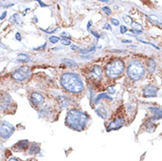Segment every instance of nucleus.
Listing matches in <instances>:
<instances>
[{"mask_svg":"<svg viewBox=\"0 0 162 161\" xmlns=\"http://www.w3.org/2000/svg\"><path fill=\"white\" fill-rule=\"evenodd\" d=\"M61 84L65 90L72 93H78L84 90L82 79L76 73H64L61 77Z\"/></svg>","mask_w":162,"mask_h":161,"instance_id":"nucleus-1","label":"nucleus"},{"mask_svg":"<svg viewBox=\"0 0 162 161\" xmlns=\"http://www.w3.org/2000/svg\"><path fill=\"white\" fill-rule=\"evenodd\" d=\"M87 123V115L77 109H70L67 113L66 123L75 131H83Z\"/></svg>","mask_w":162,"mask_h":161,"instance_id":"nucleus-2","label":"nucleus"},{"mask_svg":"<svg viewBox=\"0 0 162 161\" xmlns=\"http://www.w3.org/2000/svg\"><path fill=\"white\" fill-rule=\"evenodd\" d=\"M146 74V69L143 63L139 60H132L127 67V75L134 81H139Z\"/></svg>","mask_w":162,"mask_h":161,"instance_id":"nucleus-3","label":"nucleus"},{"mask_svg":"<svg viewBox=\"0 0 162 161\" xmlns=\"http://www.w3.org/2000/svg\"><path fill=\"white\" fill-rule=\"evenodd\" d=\"M124 70V63L122 60H114L108 63L105 68L106 75L109 78H116L122 75Z\"/></svg>","mask_w":162,"mask_h":161,"instance_id":"nucleus-4","label":"nucleus"},{"mask_svg":"<svg viewBox=\"0 0 162 161\" xmlns=\"http://www.w3.org/2000/svg\"><path fill=\"white\" fill-rule=\"evenodd\" d=\"M30 74H31L30 68L27 66H22L14 70L12 73V77L16 81H24L28 78Z\"/></svg>","mask_w":162,"mask_h":161,"instance_id":"nucleus-5","label":"nucleus"},{"mask_svg":"<svg viewBox=\"0 0 162 161\" xmlns=\"http://www.w3.org/2000/svg\"><path fill=\"white\" fill-rule=\"evenodd\" d=\"M15 131L13 124L8 123L6 121H1L0 122V137L5 139L9 138Z\"/></svg>","mask_w":162,"mask_h":161,"instance_id":"nucleus-6","label":"nucleus"},{"mask_svg":"<svg viewBox=\"0 0 162 161\" xmlns=\"http://www.w3.org/2000/svg\"><path fill=\"white\" fill-rule=\"evenodd\" d=\"M89 77H91L93 80L99 81L102 77V69L99 65H93L90 70H89V73H88Z\"/></svg>","mask_w":162,"mask_h":161,"instance_id":"nucleus-7","label":"nucleus"},{"mask_svg":"<svg viewBox=\"0 0 162 161\" xmlns=\"http://www.w3.org/2000/svg\"><path fill=\"white\" fill-rule=\"evenodd\" d=\"M124 125V117H118V118H116L114 121H112L111 123L108 124V131L119 130V129H121Z\"/></svg>","mask_w":162,"mask_h":161,"instance_id":"nucleus-8","label":"nucleus"},{"mask_svg":"<svg viewBox=\"0 0 162 161\" xmlns=\"http://www.w3.org/2000/svg\"><path fill=\"white\" fill-rule=\"evenodd\" d=\"M157 92H158V87H156L154 85H152V84H148L144 88L143 93H144L145 97L151 98V97H156Z\"/></svg>","mask_w":162,"mask_h":161,"instance_id":"nucleus-9","label":"nucleus"},{"mask_svg":"<svg viewBox=\"0 0 162 161\" xmlns=\"http://www.w3.org/2000/svg\"><path fill=\"white\" fill-rule=\"evenodd\" d=\"M11 104H12L11 96L8 93H5V95H3L2 99H1V102H0V107L2 108V110H6L11 106Z\"/></svg>","mask_w":162,"mask_h":161,"instance_id":"nucleus-10","label":"nucleus"},{"mask_svg":"<svg viewBox=\"0 0 162 161\" xmlns=\"http://www.w3.org/2000/svg\"><path fill=\"white\" fill-rule=\"evenodd\" d=\"M148 110L151 112L153 115V121L155 120H160L162 118V109L157 107H148Z\"/></svg>","mask_w":162,"mask_h":161,"instance_id":"nucleus-11","label":"nucleus"},{"mask_svg":"<svg viewBox=\"0 0 162 161\" xmlns=\"http://www.w3.org/2000/svg\"><path fill=\"white\" fill-rule=\"evenodd\" d=\"M31 101L36 106H40L44 102V97L39 92H33L31 94Z\"/></svg>","mask_w":162,"mask_h":161,"instance_id":"nucleus-12","label":"nucleus"},{"mask_svg":"<svg viewBox=\"0 0 162 161\" xmlns=\"http://www.w3.org/2000/svg\"><path fill=\"white\" fill-rule=\"evenodd\" d=\"M27 146H28V142L27 140H21L13 146V149H15L16 151H23L27 148Z\"/></svg>","mask_w":162,"mask_h":161,"instance_id":"nucleus-13","label":"nucleus"},{"mask_svg":"<svg viewBox=\"0 0 162 161\" xmlns=\"http://www.w3.org/2000/svg\"><path fill=\"white\" fill-rule=\"evenodd\" d=\"M104 99H106V100H113V99L107 94V93H100V94H98V96L94 99V104L95 105H98L99 103H100V101L101 100H104Z\"/></svg>","mask_w":162,"mask_h":161,"instance_id":"nucleus-14","label":"nucleus"},{"mask_svg":"<svg viewBox=\"0 0 162 161\" xmlns=\"http://www.w3.org/2000/svg\"><path fill=\"white\" fill-rule=\"evenodd\" d=\"M147 68L149 73H153L156 69V63L153 58H149L147 60Z\"/></svg>","mask_w":162,"mask_h":161,"instance_id":"nucleus-15","label":"nucleus"},{"mask_svg":"<svg viewBox=\"0 0 162 161\" xmlns=\"http://www.w3.org/2000/svg\"><path fill=\"white\" fill-rule=\"evenodd\" d=\"M95 113L99 115L100 117H101L102 119H105V118L107 117V115H108L107 111H106V109H105V107H100L96 108V109H95Z\"/></svg>","mask_w":162,"mask_h":161,"instance_id":"nucleus-16","label":"nucleus"},{"mask_svg":"<svg viewBox=\"0 0 162 161\" xmlns=\"http://www.w3.org/2000/svg\"><path fill=\"white\" fill-rule=\"evenodd\" d=\"M59 103H60L61 107H63V108H66L70 106L69 99L67 97H64V96L59 97Z\"/></svg>","mask_w":162,"mask_h":161,"instance_id":"nucleus-17","label":"nucleus"},{"mask_svg":"<svg viewBox=\"0 0 162 161\" xmlns=\"http://www.w3.org/2000/svg\"><path fill=\"white\" fill-rule=\"evenodd\" d=\"M10 21H12L13 23L14 24H19V25H21V24H22L21 18L20 17V15H19L18 13H14L13 15L12 16V18L10 19Z\"/></svg>","mask_w":162,"mask_h":161,"instance_id":"nucleus-18","label":"nucleus"},{"mask_svg":"<svg viewBox=\"0 0 162 161\" xmlns=\"http://www.w3.org/2000/svg\"><path fill=\"white\" fill-rule=\"evenodd\" d=\"M63 63H64L65 65H67V66H69L70 68H74V67H77V63L75 61H73V60H71V59H63L62 60Z\"/></svg>","mask_w":162,"mask_h":161,"instance_id":"nucleus-19","label":"nucleus"},{"mask_svg":"<svg viewBox=\"0 0 162 161\" xmlns=\"http://www.w3.org/2000/svg\"><path fill=\"white\" fill-rule=\"evenodd\" d=\"M40 152V146L37 144H33L29 148V153L36 154Z\"/></svg>","mask_w":162,"mask_h":161,"instance_id":"nucleus-20","label":"nucleus"},{"mask_svg":"<svg viewBox=\"0 0 162 161\" xmlns=\"http://www.w3.org/2000/svg\"><path fill=\"white\" fill-rule=\"evenodd\" d=\"M29 59V57H28V55H26V54H19L18 55V60L20 62H27L29 61L28 60Z\"/></svg>","mask_w":162,"mask_h":161,"instance_id":"nucleus-21","label":"nucleus"},{"mask_svg":"<svg viewBox=\"0 0 162 161\" xmlns=\"http://www.w3.org/2000/svg\"><path fill=\"white\" fill-rule=\"evenodd\" d=\"M122 18H123V20H124V21L125 22V24H128V25H130V26H132L133 20H132V19H131L130 16L124 14V15L122 16Z\"/></svg>","mask_w":162,"mask_h":161,"instance_id":"nucleus-22","label":"nucleus"},{"mask_svg":"<svg viewBox=\"0 0 162 161\" xmlns=\"http://www.w3.org/2000/svg\"><path fill=\"white\" fill-rule=\"evenodd\" d=\"M93 50H95V47H93V48H89V49L79 48L80 53H82V54H88V53H90V52H92V51H93Z\"/></svg>","mask_w":162,"mask_h":161,"instance_id":"nucleus-23","label":"nucleus"},{"mask_svg":"<svg viewBox=\"0 0 162 161\" xmlns=\"http://www.w3.org/2000/svg\"><path fill=\"white\" fill-rule=\"evenodd\" d=\"M132 27H133L134 30L142 31V26L139 23H133L132 24Z\"/></svg>","mask_w":162,"mask_h":161,"instance_id":"nucleus-24","label":"nucleus"},{"mask_svg":"<svg viewBox=\"0 0 162 161\" xmlns=\"http://www.w3.org/2000/svg\"><path fill=\"white\" fill-rule=\"evenodd\" d=\"M59 40H60V39L58 38L57 36H54V35H52V36L49 37V41H50L51 43H53V44L56 43Z\"/></svg>","mask_w":162,"mask_h":161,"instance_id":"nucleus-25","label":"nucleus"},{"mask_svg":"<svg viewBox=\"0 0 162 161\" xmlns=\"http://www.w3.org/2000/svg\"><path fill=\"white\" fill-rule=\"evenodd\" d=\"M102 11L107 14V15H111V13H112V12H111V10H110V8L108 7V6H104V7H102Z\"/></svg>","mask_w":162,"mask_h":161,"instance_id":"nucleus-26","label":"nucleus"},{"mask_svg":"<svg viewBox=\"0 0 162 161\" xmlns=\"http://www.w3.org/2000/svg\"><path fill=\"white\" fill-rule=\"evenodd\" d=\"M61 36L63 38H64V40H70V35L69 33H67V32H62L61 33Z\"/></svg>","mask_w":162,"mask_h":161,"instance_id":"nucleus-27","label":"nucleus"},{"mask_svg":"<svg viewBox=\"0 0 162 161\" xmlns=\"http://www.w3.org/2000/svg\"><path fill=\"white\" fill-rule=\"evenodd\" d=\"M116 88L113 86V85H110V86H108V92L109 94H114L115 92H116Z\"/></svg>","mask_w":162,"mask_h":161,"instance_id":"nucleus-28","label":"nucleus"},{"mask_svg":"<svg viewBox=\"0 0 162 161\" xmlns=\"http://www.w3.org/2000/svg\"><path fill=\"white\" fill-rule=\"evenodd\" d=\"M110 22H111V24H113L114 26H116V27L119 26V24H120L119 20H118L117 19H115V18H112V19L110 20Z\"/></svg>","mask_w":162,"mask_h":161,"instance_id":"nucleus-29","label":"nucleus"},{"mask_svg":"<svg viewBox=\"0 0 162 161\" xmlns=\"http://www.w3.org/2000/svg\"><path fill=\"white\" fill-rule=\"evenodd\" d=\"M61 43L64 46H68V45H70V40H64V39H62L61 40Z\"/></svg>","mask_w":162,"mask_h":161,"instance_id":"nucleus-30","label":"nucleus"},{"mask_svg":"<svg viewBox=\"0 0 162 161\" xmlns=\"http://www.w3.org/2000/svg\"><path fill=\"white\" fill-rule=\"evenodd\" d=\"M140 41L141 42H143V43H145V44H148V45H151V46H153L155 48H157V49H159V47L155 46L153 43H151V42H148V41H142V40H140Z\"/></svg>","mask_w":162,"mask_h":161,"instance_id":"nucleus-31","label":"nucleus"},{"mask_svg":"<svg viewBox=\"0 0 162 161\" xmlns=\"http://www.w3.org/2000/svg\"><path fill=\"white\" fill-rule=\"evenodd\" d=\"M127 31H128V29H127V27H126L125 26H121V27H120V32H121V34H125Z\"/></svg>","mask_w":162,"mask_h":161,"instance_id":"nucleus-32","label":"nucleus"},{"mask_svg":"<svg viewBox=\"0 0 162 161\" xmlns=\"http://www.w3.org/2000/svg\"><path fill=\"white\" fill-rule=\"evenodd\" d=\"M15 38H16V40H18L19 41H21V36H20V33H16Z\"/></svg>","mask_w":162,"mask_h":161,"instance_id":"nucleus-33","label":"nucleus"},{"mask_svg":"<svg viewBox=\"0 0 162 161\" xmlns=\"http://www.w3.org/2000/svg\"><path fill=\"white\" fill-rule=\"evenodd\" d=\"M131 33H133V34H141L143 32L142 31H137V30H134V29H131Z\"/></svg>","mask_w":162,"mask_h":161,"instance_id":"nucleus-34","label":"nucleus"},{"mask_svg":"<svg viewBox=\"0 0 162 161\" xmlns=\"http://www.w3.org/2000/svg\"><path fill=\"white\" fill-rule=\"evenodd\" d=\"M91 33H92L93 35H94V36H95V37H96L97 39L100 38V34H99L98 33H96V32H93V31H92V30H91Z\"/></svg>","mask_w":162,"mask_h":161,"instance_id":"nucleus-35","label":"nucleus"},{"mask_svg":"<svg viewBox=\"0 0 162 161\" xmlns=\"http://www.w3.org/2000/svg\"><path fill=\"white\" fill-rule=\"evenodd\" d=\"M103 28H106V29H108L109 31H112V28H111V27L108 25V24H105V26L103 27Z\"/></svg>","mask_w":162,"mask_h":161,"instance_id":"nucleus-36","label":"nucleus"},{"mask_svg":"<svg viewBox=\"0 0 162 161\" xmlns=\"http://www.w3.org/2000/svg\"><path fill=\"white\" fill-rule=\"evenodd\" d=\"M6 13H7V12L5 11V12H4L3 13H2V15L0 17V20H3V19H5V16H6Z\"/></svg>","mask_w":162,"mask_h":161,"instance_id":"nucleus-37","label":"nucleus"},{"mask_svg":"<svg viewBox=\"0 0 162 161\" xmlns=\"http://www.w3.org/2000/svg\"><path fill=\"white\" fill-rule=\"evenodd\" d=\"M46 45H47V43H46V42H45V43L43 44V46L38 47V48H35L34 49H35V50H39V49H41V48H45V47H46Z\"/></svg>","mask_w":162,"mask_h":161,"instance_id":"nucleus-38","label":"nucleus"},{"mask_svg":"<svg viewBox=\"0 0 162 161\" xmlns=\"http://www.w3.org/2000/svg\"><path fill=\"white\" fill-rule=\"evenodd\" d=\"M70 48L72 49V50H77V49H79V48L77 46H73V45H71L70 46Z\"/></svg>","mask_w":162,"mask_h":161,"instance_id":"nucleus-39","label":"nucleus"},{"mask_svg":"<svg viewBox=\"0 0 162 161\" xmlns=\"http://www.w3.org/2000/svg\"><path fill=\"white\" fill-rule=\"evenodd\" d=\"M0 47H1V48H5V49L7 48V47L5 46V44H3V43H2L1 41H0Z\"/></svg>","mask_w":162,"mask_h":161,"instance_id":"nucleus-40","label":"nucleus"},{"mask_svg":"<svg viewBox=\"0 0 162 161\" xmlns=\"http://www.w3.org/2000/svg\"><path fill=\"white\" fill-rule=\"evenodd\" d=\"M38 3L40 4V5H41V6H42V7H43V6H47L46 5H44L41 1H38Z\"/></svg>","mask_w":162,"mask_h":161,"instance_id":"nucleus-41","label":"nucleus"},{"mask_svg":"<svg viewBox=\"0 0 162 161\" xmlns=\"http://www.w3.org/2000/svg\"><path fill=\"white\" fill-rule=\"evenodd\" d=\"M8 161H20V160H18L17 159H14V158H11V159H8Z\"/></svg>","mask_w":162,"mask_h":161,"instance_id":"nucleus-42","label":"nucleus"},{"mask_svg":"<svg viewBox=\"0 0 162 161\" xmlns=\"http://www.w3.org/2000/svg\"><path fill=\"white\" fill-rule=\"evenodd\" d=\"M90 27H91V21H89L88 24H87V29H89V28H90Z\"/></svg>","mask_w":162,"mask_h":161,"instance_id":"nucleus-43","label":"nucleus"},{"mask_svg":"<svg viewBox=\"0 0 162 161\" xmlns=\"http://www.w3.org/2000/svg\"><path fill=\"white\" fill-rule=\"evenodd\" d=\"M123 42H131V41H130V40H124V41H123Z\"/></svg>","mask_w":162,"mask_h":161,"instance_id":"nucleus-44","label":"nucleus"}]
</instances>
